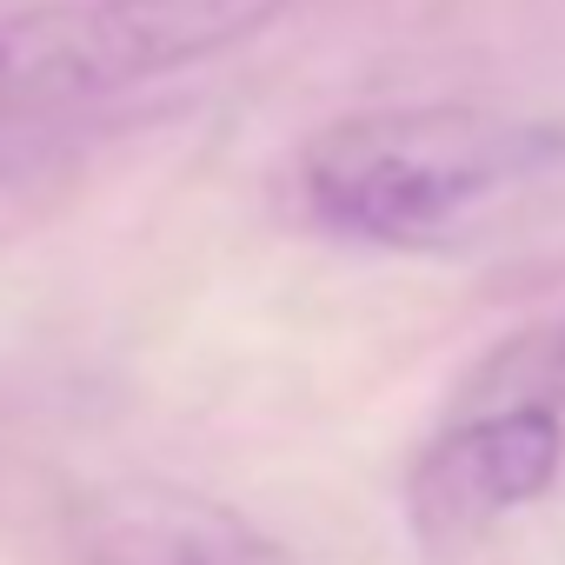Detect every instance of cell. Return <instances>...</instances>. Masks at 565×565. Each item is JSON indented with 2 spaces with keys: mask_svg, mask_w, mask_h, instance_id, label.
I'll use <instances>...</instances> for the list:
<instances>
[{
  "mask_svg": "<svg viewBox=\"0 0 565 565\" xmlns=\"http://www.w3.org/2000/svg\"><path fill=\"white\" fill-rule=\"evenodd\" d=\"M565 160V134L492 107H380L333 120L300 153L307 206L366 246H452Z\"/></svg>",
  "mask_w": 565,
  "mask_h": 565,
  "instance_id": "1",
  "label": "cell"
},
{
  "mask_svg": "<svg viewBox=\"0 0 565 565\" xmlns=\"http://www.w3.org/2000/svg\"><path fill=\"white\" fill-rule=\"evenodd\" d=\"M294 0H34L0 14V114L100 100L266 34Z\"/></svg>",
  "mask_w": 565,
  "mask_h": 565,
  "instance_id": "2",
  "label": "cell"
},
{
  "mask_svg": "<svg viewBox=\"0 0 565 565\" xmlns=\"http://www.w3.org/2000/svg\"><path fill=\"white\" fill-rule=\"evenodd\" d=\"M565 413L552 406H486L459 413L413 466L406 512L426 545H466L505 512L532 505L558 479Z\"/></svg>",
  "mask_w": 565,
  "mask_h": 565,
  "instance_id": "3",
  "label": "cell"
},
{
  "mask_svg": "<svg viewBox=\"0 0 565 565\" xmlns=\"http://www.w3.org/2000/svg\"><path fill=\"white\" fill-rule=\"evenodd\" d=\"M486 406H552L565 413V327H532L519 340H505L472 386L459 393V413H486Z\"/></svg>",
  "mask_w": 565,
  "mask_h": 565,
  "instance_id": "4",
  "label": "cell"
}]
</instances>
